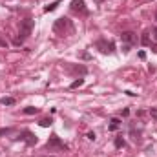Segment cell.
Listing matches in <instances>:
<instances>
[{
    "instance_id": "15",
    "label": "cell",
    "mask_w": 157,
    "mask_h": 157,
    "mask_svg": "<svg viewBox=\"0 0 157 157\" xmlns=\"http://www.w3.org/2000/svg\"><path fill=\"white\" fill-rule=\"evenodd\" d=\"M71 71H75V73H82V75H84V73H86V68H84V66H73Z\"/></svg>"
},
{
    "instance_id": "8",
    "label": "cell",
    "mask_w": 157,
    "mask_h": 157,
    "mask_svg": "<svg viewBox=\"0 0 157 157\" xmlns=\"http://www.w3.org/2000/svg\"><path fill=\"white\" fill-rule=\"evenodd\" d=\"M119 128H121V121H119L117 117H113L112 121H110V130L115 132V130H119Z\"/></svg>"
},
{
    "instance_id": "16",
    "label": "cell",
    "mask_w": 157,
    "mask_h": 157,
    "mask_svg": "<svg viewBox=\"0 0 157 157\" xmlns=\"http://www.w3.org/2000/svg\"><path fill=\"white\" fill-rule=\"evenodd\" d=\"M113 144H115V148H122L124 146V139L122 137H115V143Z\"/></svg>"
},
{
    "instance_id": "21",
    "label": "cell",
    "mask_w": 157,
    "mask_h": 157,
    "mask_svg": "<svg viewBox=\"0 0 157 157\" xmlns=\"http://www.w3.org/2000/svg\"><path fill=\"white\" fill-rule=\"evenodd\" d=\"M139 59H143V60H144V59H146V53H144V51H139Z\"/></svg>"
},
{
    "instance_id": "14",
    "label": "cell",
    "mask_w": 157,
    "mask_h": 157,
    "mask_svg": "<svg viewBox=\"0 0 157 157\" xmlns=\"http://www.w3.org/2000/svg\"><path fill=\"white\" fill-rule=\"evenodd\" d=\"M51 122H53L51 119L46 117V119H42V121H40V126H42V128H48V126H51Z\"/></svg>"
},
{
    "instance_id": "5",
    "label": "cell",
    "mask_w": 157,
    "mask_h": 157,
    "mask_svg": "<svg viewBox=\"0 0 157 157\" xmlns=\"http://www.w3.org/2000/svg\"><path fill=\"white\" fill-rule=\"evenodd\" d=\"M121 40H122L124 44H130V46H132V44L137 42V37H135L133 31H122V33H121Z\"/></svg>"
},
{
    "instance_id": "23",
    "label": "cell",
    "mask_w": 157,
    "mask_h": 157,
    "mask_svg": "<svg viewBox=\"0 0 157 157\" xmlns=\"http://www.w3.org/2000/svg\"><path fill=\"white\" fill-rule=\"evenodd\" d=\"M154 37H155V40H157V28L154 29Z\"/></svg>"
},
{
    "instance_id": "11",
    "label": "cell",
    "mask_w": 157,
    "mask_h": 157,
    "mask_svg": "<svg viewBox=\"0 0 157 157\" xmlns=\"http://www.w3.org/2000/svg\"><path fill=\"white\" fill-rule=\"evenodd\" d=\"M59 4H60V2H59V0H57V2H51V4H49V6H46V7H44V11H46V13H49V11H55V9H57V6H59Z\"/></svg>"
},
{
    "instance_id": "22",
    "label": "cell",
    "mask_w": 157,
    "mask_h": 157,
    "mask_svg": "<svg viewBox=\"0 0 157 157\" xmlns=\"http://www.w3.org/2000/svg\"><path fill=\"white\" fill-rule=\"evenodd\" d=\"M6 46H7V42H6L4 39H0V48H6Z\"/></svg>"
},
{
    "instance_id": "17",
    "label": "cell",
    "mask_w": 157,
    "mask_h": 157,
    "mask_svg": "<svg viewBox=\"0 0 157 157\" xmlns=\"http://www.w3.org/2000/svg\"><path fill=\"white\" fill-rule=\"evenodd\" d=\"M150 115H152V119L157 121V108H150Z\"/></svg>"
},
{
    "instance_id": "24",
    "label": "cell",
    "mask_w": 157,
    "mask_h": 157,
    "mask_svg": "<svg viewBox=\"0 0 157 157\" xmlns=\"http://www.w3.org/2000/svg\"><path fill=\"white\" fill-rule=\"evenodd\" d=\"M46 157H53V155H46Z\"/></svg>"
},
{
    "instance_id": "9",
    "label": "cell",
    "mask_w": 157,
    "mask_h": 157,
    "mask_svg": "<svg viewBox=\"0 0 157 157\" xmlns=\"http://www.w3.org/2000/svg\"><path fill=\"white\" fill-rule=\"evenodd\" d=\"M0 102H2L4 106H13V104H15V99H13V97H2Z\"/></svg>"
},
{
    "instance_id": "20",
    "label": "cell",
    "mask_w": 157,
    "mask_h": 157,
    "mask_svg": "<svg viewBox=\"0 0 157 157\" xmlns=\"http://www.w3.org/2000/svg\"><path fill=\"white\" fill-rule=\"evenodd\" d=\"M130 48H132L130 44H124V46H122V51H124V53H128V51H130Z\"/></svg>"
},
{
    "instance_id": "7",
    "label": "cell",
    "mask_w": 157,
    "mask_h": 157,
    "mask_svg": "<svg viewBox=\"0 0 157 157\" xmlns=\"http://www.w3.org/2000/svg\"><path fill=\"white\" fill-rule=\"evenodd\" d=\"M20 139H24V141H26V143H28L29 146L37 144V137H35V135H33V133H31L29 130H24V132H22V137H20Z\"/></svg>"
},
{
    "instance_id": "10",
    "label": "cell",
    "mask_w": 157,
    "mask_h": 157,
    "mask_svg": "<svg viewBox=\"0 0 157 157\" xmlns=\"http://www.w3.org/2000/svg\"><path fill=\"white\" fill-rule=\"evenodd\" d=\"M24 113H26V115H37V113H39V108L28 106V108H24Z\"/></svg>"
},
{
    "instance_id": "3",
    "label": "cell",
    "mask_w": 157,
    "mask_h": 157,
    "mask_svg": "<svg viewBox=\"0 0 157 157\" xmlns=\"http://www.w3.org/2000/svg\"><path fill=\"white\" fill-rule=\"evenodd\" d=\"M48 150H68V144H64L57 135H51L48 139Z\"/></svg>"
},
{
    "instance_id": "19",
    "label": "cell",
    "mask_w": 157,
    "mask_h": 157,
    "mask_svg": "<svg viewBox=\"0 0 157 157\" xmlns=\"http://www.w3.org/2000/svg\"><path fill=\"white\" fill-rule=\"evenodd\" d=\"M11 130L9 128H0V135H6V133H9Z\"/></svg>"
},
{
    "instance_id": "18",
    "label": "cell",
    "mask_w": 157,
    "mask_h": 157,
    "mask_svg": "<svg viewBox=\"0 0 157 157\" xmlns=\"http://www.w3.org/2000/svg\"><path fill=\"white\" fill-rule=\"evenodd\" d=\"M86 137H88L90 141H95V139H97V135H95L93 132H88V135H86Z\"/></svg>"
},
{
    "instance_id": "13",
    "label": "cell",
    "mask_w": 157,
    "mask_h": 157,
    "mask_svg": "<svg viewBox=\"0 0 157 157\" xmlns=\"http://www.w3.org/2000/svg\"><path fill=\"white\" fill-rule=\"evenodd\" d=\"M82 84H84V78H77V80H73V82L70 84V88H71V90H75V88L82 86Z\"/></svg>"
},
{
    "instance_id": "6",
    "label": "cell",
    "mask_w": 157,
    "mask_h": 157,
    "mask_svg": "<svg viewBox=\"0 0 157 157\" xmlns=\"http://www.w3.org/2000/svg\"><path fill=\"white\" fill-rule=\"evenodd\" d=\"M71 9H73V11H77V13H82V15H86V13H88L84 0H71Z\"/></svg>"
},
{
    "instance_id": "12",
    "label": "cell",
    "mask_w": 157,
    "mask_h": 157,
    "mask_svg": "<svg viewBox=\"0 0 157 157\" xmlns=\"http://www.w3.org/2000/svg\"><path fill=\"white\" fill-rule=\"evenodd\" d=\"M141 44H143V46H148V44H150V33H143V37H141Z\"/></svg>"
},
{
    "instance_id": "2",
    "label": "cell",
    "mask_w": 157,
    "mask_h": 157,
    "mask_svg": "<svg viewBox=\"0 0 157 157\" xmlns=\"http://www.w3.org/2000/svg\"><path fill=\"white\" fill-rule=\"evenodd\" d=\"M33 28H35V20L33 18H26V20H22V24H20V39H28L29 35H31V31H33Z\"/></svg>"
},
{
    "instance_id": "1",
    "label": "cell",
    "mask_w": 157,
    "mask_h": 157,
    "mask_svg": "<svg viewBox=\"0 0 157 157\" xmlns=\"http://www.w3.org/2000/svg\"><path fill=\"white\" fill-rule=\"evenodd\" d=\"M53 31L59 35H66V31H71V22L68 18H57L53 24Z\"/></svg>"
},
{
    "instance_id": "4",
    "label": "cell",
    "mask_w": 157,
    "mask_h": 157,
    "mask_svg": "<svg viewBox=\"0 0 157 157\" xmlns=\"http://www.w3.org/2000/svg\"><path fill=\"white\" fill-rule=\"evenodd\" d=\"M95 48L101 49V53H113V44L108 42V40H104V39L97 40V42H95Z\"/></svg>"
}]
</instances>
